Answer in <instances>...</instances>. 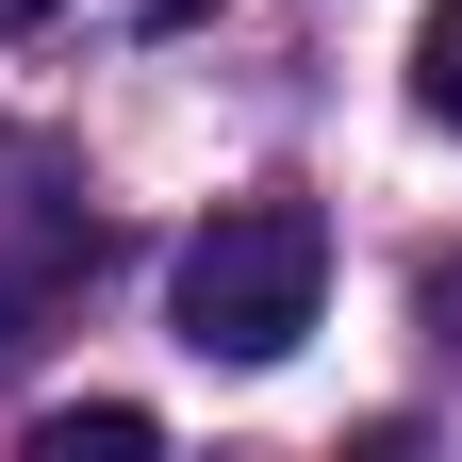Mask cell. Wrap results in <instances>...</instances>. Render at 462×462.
Masks as SVG:
<instances>
[{
    "label": "cell",
    "instance_id": "cell-3",
    "mask_svg": "<svg viewBox=\"0 0 462 462\" xmlns=\"http://www.w3.org/2000/svg\"><path fill=\"white\" fill-rule=\"evenodd\" d=\"M413 116L462 133V0H430V33H413Z\"/></svg>",
    "mask_w": 462,
    "mask_h": 462
},
{
    "label": "cell",
    "instance_id": "cell-2",
    "mask_svg": "<svg viewBox=\"0 0 462 462\" xmlns=\"http://www.w3.org/2000/svg\"><path fill=\"white\" fill-rule=\"evenodd\" d=\"M133 446H165L133 396H83V413H33V462H133Z\"/></svg>",
    "mask_w": 462,
    "mask_h": 462
},
{
    "label": "cell",
    "instance_id": "cell-5",
    "mask_svg": "<svg viewBox=\"0 0 462 462\" xmlns=\"http://www.w3.org/2000/svg\"><path fill=\"white\" fill-rule=\"evenodd\" d=\"M33 17H67V0H0V33H33Z\"/></svg>",
    "mask_w": 462,
    "mask_h": 462
},
{
    "label": "cell",
    "instance_id": "cell-4",
    "mask_svg": "<svg viewBox=\"0 0 462 462\" xmlns=\"http://www.w3.org/2000/svg\"><path fill=\"white\" fill-rule=\"evenodd\" d=\"M199 17H215V0H149V33H199Z\"/></svg>",
    "mask_w": 462,
    "mask_h": 462
},
{
    "label": "cell",
    "instance_id": "cell-1",
    "mask_svg": "<svg viewBox=\"0 0 462 462\" xmlns=\"http://www.w3.org/2000/svg\"><path fill=\"white\" fill-rule=\"evenodd\" d=\"M330 298V215L314 199H215L165 264V314H182L199 364H281Z\"/></svg>",
    "mask_w": 462,
    "mask_h": 462
}]
</instances>
